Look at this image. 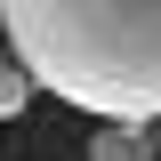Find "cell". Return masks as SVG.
Here are the masks:
<instances>
[{
  "label": "cell",
  "mask_w": 161,
  "mask_h": 161,
  "mask_svg": "<svg viewBox=\"0 0 161 161\" xmlns=\"http://www.w3.org/2000/svg\"><path fill=\"white\" fill-rule=\"evenodd\" d=\"M8 57L48 97L105 113V129H153L161 121V8L129 0H8L0 8Z\"/></svg>",
  "instance_id": "cell-1"
},
{
  "label": "cell",
  "mask_w": 161,
  "mask_h": 161,
  "mask_svg": "<svg viewBox=\"0 0 161 161\" xmlns=\"http://www.w3.org/2000/svg\"><path fill=\"white\" fill-rule=\"evenodd\" d=\"M89 161H153V145H145V129H97Z\"/></svg>",
  "instance_id": "cell-2"
},
{
  "label": "cell",
  "mask_w": 161,
  "mask_h": 161,
  "mask_svg": "<svg viewBox=\"0 0 161 161\" xmlns=\"http://www.w3.org/2000/svg\"><path fill=\"white\" fill-rule=\"evenodd\" d=\"M24 97H32V80H24V64L8 57V48H0V129H8V121L24 113Z\"/></svg>",
  "instance_id": "cell-3"
},
{
  "label": "cell",
  "mask_w": 161,
  "mask_h": 161,
  "mask_svg": "<svg viewBox=\"0 0 161 161\" xmlns=\"http://www.w3.org/2000/svg\"><path fill=\"white\" fill-rule=\"evenodd\" d=\"M145 145H153V161H161V121H153V129H145Z\"/></svg>",
  "instance_id": "cell-4"
}]
</instances>
